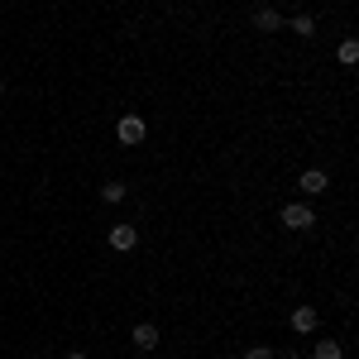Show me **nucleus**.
I'll list each match as a JSON object with an SVG mask.
<instances>
[{
    "label": "nucleus",
    "instance_id": "obj_6",
    "mask_svg": "<svg viewBox=\"0 0 359 359\" xmlns=\"http://www.w3.org/2000/svg\"><path fill=\"white\" fill-rule=\"evenodd\" d=\"M135 245H139V230H135V225H115V230H111V249L125 254V249H135Z\"/></svg>",
    "mask_w": 359,
    "mask_h": 359
},
{
    "label": "nucleus",
    "instance_id": "obj_9",
    "mask_svg": "<svg viewBox=\"0 0 359 359\" xmlns=\"http://www.w3.org/2000/svg\"><path fill=\"white\" fill-rule=\"evenodd\" d=\"M311 355H316V359H345V345H340V340H316Z\"/></svg>",
    "mask_w": 359,
    "mask_h": 359
},
{
    "label": "nucleus",
    "instance_id": "obj_8",
    "mask_svg": "<svg viewBox=\"0 0 359 359\" xmlns=\"http://www.w3.org/2000/svg\"><path fill=\"white\" fill-rule=\"evenodd\" d=\"M283 29H292L297 39H311V34H316V20H311V15H292V20H283Z\"/></svg>",
    "mask_w": 359,
    "mask_h": 359
},
{
    "label": "nucleus",
    "instance_id": "obj_7",
    "mask_svg": "<svg viewBox=\"0 0 359 359\" xmlns=\"http://www.w3.org/2000/svg\"><path fill=\"white\" fill-rule=\"evenodd\" d=\"M130 335H135V345H139V350H154V345H158V326H154V321H139V326H135Z\"/></svg>",
    "mask_w": 359,
    "mask_h": 359
},
{
    "label": "nucleus",
    "instance_id": "obj_10",
    "mask_svg": "<svg viewBox=\"0 0 359 359\" xmlns=\"http://www.w3.org/2000/svg\"><path fill=\"white\" fill-rule=\"evenodd\" d=\"M340 62H345V67H355V62H359V43H355V39L340 43Z\"/></svg>",
    "mask_w": 359,
    "mask_h": 359
},
{
    "label": "nucleus",
    "instance_id": "obj_2",
    "mask_svg": "<svg viewBox=\"0 0 359 359\" xmlns=\"http://www.w3.org/2000/svg\"><path fill=\"white\" fill-rule=\"evenodd\" d=\"M144 135H149V125H144L139 115H125V120L115 125V139H120V144H144Z\"/></svg>",
    "mask_w": 359,
    "mask_h": 359
},
{
    "label": "nucleus",
    "instance_id": "obj_1",
    "mask_svg": "<svg viewBox=\"0 0 359 359\" xmlns=\"http://www.w3.org/2000/svg\"><path fill=\"white\" fill-rule=\"evenodd\" d=\"M311 221H316V211H311L306 201H287V206H283V225H287V230H306Z\"/></svg>",
    "mask_w": 359,
    "mask_h": 359
},
{
    "label": "nucleus",
    "instance_id": "obj_13",
    "mask_svg": "<svg viewBox=\"0 0 359 359\" xmlns=\"http://www.w3.org/2000/svg\"><path fill=\"white\" fill-rule=\"evenodd\" d=\"M67 359H86V355H82V350H72V355H67Z\"/></svg>",
    "mask_w": 359,
    "mask_h": 359
},
{
    "label": "nucleus",
    "instance_id": "obj_11",
    "mask_svg": "<svg viewBox=\"0 0 359 359\" xmlns=\"http://www.w3.org/2000/svg\"><path fill=\"white\" fill-rule=\"evenodd\" d=\"M101 201H125V182H106V187H101Z\"/></svg>",
    "mask_w": 359,
    "mask_h": 359
},
{
    "label": "nucleus",
    "instance_id": "obj_12",
    "mask_svg": "<svg viewBox=\"0 0 359 359\" xmlns=\"http://www.w3.org/2000/svg\"><path fill=\"white\" fill-rule=\"evenodd\" d=\"M245 359H278V355L269 350V345H249V350H245Z\"/></svg>",
    "mask_w": 359,
    "mask_h": 359
},
{
    "label": "nucleus",
    "instance_id": "obj_14",
    "mask_svg": "<svg viewBox=\"0 0 359 359\" xmlns=\"http://www.w3.org/2000/svg\"><path fill=\"white\" fill-rule=\"evenodd\" d=\"M0 96H5V77H0Z\"/></svg>",
    "mask_w": 359,
    "mask_h": 359
},
{
    "label": "nucleus",
    "instance_id": "obj_5",
    "mask_svg": "<svg viewBox=\"0 0 359 359\" xmlns=\"http://www.w3.org/2000/svg\"><path fill=\"white\" fill-rule=\"evenodd\" d=\"M316 326H321V316H316V306H297V311H292V331H297V335H311Z\"/></svg>",
    "mask_w": 359,
    "mask_h": 359
},
{
    "label": "nucleus",
    "instance_id": "obj_3",
    "mask_svg": "<svg viewBox=\"0 0 359 359\" xmlns=\"http://www.w3.org/2000/svg\"><path fill=\"white\" fill-rule=\"evenodd\" d=\"M297 187H302L306 196H321V192H326V187H331V177H326L321 168H306L302 177H297Z\"/></svg>",
    "mask_w": 359,
    "mask_h": 359
},
{
    "label": "nucleus",
    "instance_id": "obj_4",
    "mask_svg": "<svg viewBox=\"0 0 359 359\" xmlns=\"http://www.w3.org/2000/svg\"><path fill=\"white\" fill-rule=\"evenodd\" d=\"M249 20H254V29H259V34H278V29H283V15H278V10H269V5H259Z\"/></svg>",
    "mask_w": 359,
    "mask_h": 359
}]
</instances>
